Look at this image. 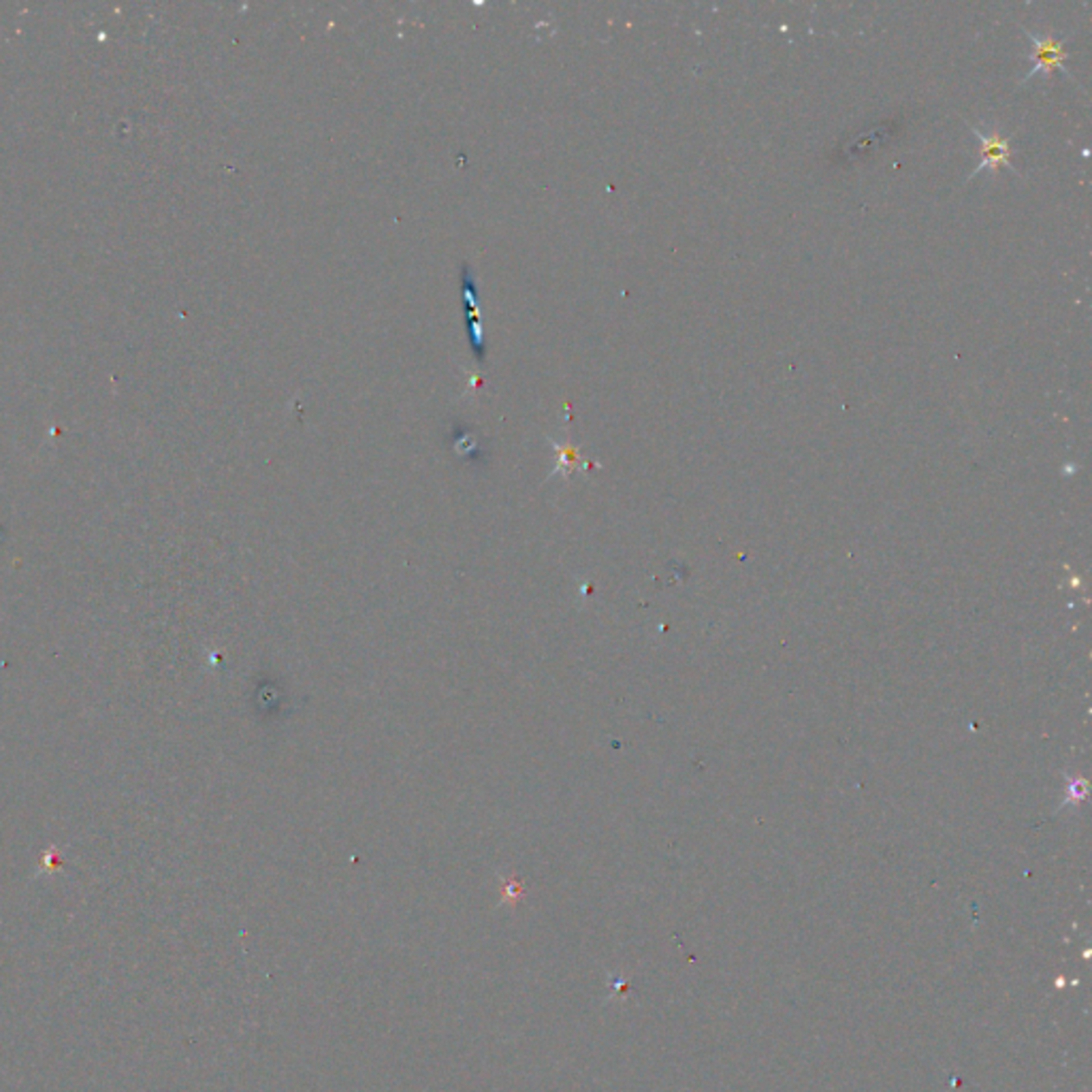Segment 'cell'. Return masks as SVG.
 Here are the masks:
<instances>
[{
    "label": "cell",
    "mask_w": 1092,
    "mask_h": 1092,
    "mask_svg": "<svg viewBox=\"0 0 1092 1092\" xmlns=\"http://www.w3.org/2000/svg\"><path fill=\"white\" fill-rule=\"evenodd\" d=\"M463 297H466V312H467V331H470L472 337V348H474L476 357L483 361L485 355V344H483V335H480V324L476 320V284L474 278H472L467 267H463Z\"/></svg>",
    "instance_id": "cell-3"
},
{
    "label": "cell",
    "mask_w": 1092,
    "mask_h": 1092,
    "mask_svg": "<svg viewBox=\"0 0 1092 1092\" xmlns=\"http://www.w3.org/2000/svg\"><path fill=\"white\" fill-rule=\"evenodd\" d=\"M969 128L981 144V163L977 164L975 171H971V176L967 177V182H971L973 177H977L981 171H986V169L994 171V169H999V167H1007L1009 171L1018 176L1016 167L1012 164V139H1009V137H1003L1001 132H997V131L984 132L980 126H973V124H969Z\"/></svg>",
    "instance_id": "cell-2"
},
{
    "label": "cell",
    "mask_w": 1092,
    "mask_h": 1092,
    "mask_svg": "<svg viewBox=\"0 0 1092 1092\" xmlns=\"http://www.w3.org/2000/svg\"><path fill=\"white\" fill-rule=\"evenodd\" d=\"M1022 30H1025V35L1029 36L1032 48H1035L1032 49V62L1035 64H1032L1031 71L1025 75L1022 84L1029 81L1031 77L1039 75V73L1048 77L1052 71H1063V73H1067L1071 80H1076V77L1064 68V58H1067L1064 43H1067V36H1061V39H1058V36H1037L1026 29H1022Z\"/></svg>",
    "instance_id": "cell-1"
}]
</instances>
